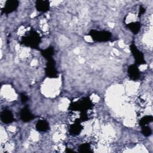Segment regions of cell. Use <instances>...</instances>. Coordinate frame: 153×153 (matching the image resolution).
I'll use <instances>...</instances> for the list:
<instances>
[{
	"label": "cell",
	"instance_id": "obj_1",
	"mask_svg": "<svg viewBox=\"0 0 153 153\" xmlns=\"http://www.w3.org/2000/svg\"><path fill=\"white\" fill-rule=\"evenodd\" d=\"M90 35L92 39L98 42H106L111 39V34L110 32L105 30H91Z\"/></svg>",
	"mask_w": 153,
	"mask_h": 153
},
{
	"label": "cell",
	"instance_id": "obj_2",
	"mask_svg": "<svg viewBox=\"0 0 153 153\" xmlns=\"http://www.w3.org/2000/svg\"><path fill=\"white\" fill-rule=\"evenodd\" d=\"M130 50L134 57L136 63L137 65H142L145 63V59L143 54L137 48V47L132 44L130 45Z\"/></svg>",
	"mask_w": 153,
	"mask_h": 153
},
{
	"label": "cell",
	"instance_id": "obj_3",
	"mask_svg": "<svg viewBox=\"0 0 153 153\" xmlns=\"http://www.w3.org/2000/svg\"><path fill=\"white\" fill-rule=\"evenodd\" d=\"M39 36L35 32H31L24 39V43L26 44L28 46L34 47L36 46L39 42Z\"/></svg>",
	"mask_w": 153,
	"mask_h": 153
},
{
	"label": "cell",
	"instance_id": "obj_4",
	"mask_svg": "<svg viewBox=\"0 0 153 153\" xmlns=\"http://www.w3.org/2000/svg\"><path fill=\"white\" fill-rule=\"evenodd\" d=\"M48 62L47 63V66L45 68V73L48 77L54 78L57 75V71L55 68V62L53 59H48Z\"/></svg>",
	"mask_w": 153,
	"mask_h": 153
},
{
	"label": "cell",
	"instance_id": "obj_5",
	"mask_svg": "<svg viewBox=\"0 0 153 153\" xmlns=\"http://www.w3.org/2000/svg\"><path fill=\"white\" fill-rule=\"evenodd\" d=\"M19 5V1L16 0H9L6 1L4 7L3 8V11L5 14L11 13L14 11Z\"/></svg>",
	"mask_w": 153,
	"mask_h": 153
},
{
	"label": "cell",
	"instance_id": "obj_6",
	"mask_svg": "<svg viewBox=\"0 0 153 153\" xmlns=\"http://www.w3.org/2000/svg\"><path fill=\"white\" fill-rule=\"evenodd\" d=\"M128 74L129 77L133 80L137 79L140 76V72L139 68L136 65H131L128 68Z\"/></svg>",
	"mask_w": 153,
	"mask_h": 153
},
{
	"label": "cell",
	"instance_id": "obj_7",
	"mask_svg": "<svg viewBox=\"0 0 153 153\" xmlns=\"http://www.w3.org/2000/svg\"><path fill=\"white\" fill-rule=\"evenodd\" d=\"M36 8L41 12H46L50 8V2L48 1L39 0L36 2Z\"/></svg>",
	"mask_w": 153,
	"mask_h": 153
},
{
	"label": "cell",
	"instance_id": "obj_8",
	"mask_svg": "<svg viewBox=\"0 0 153 153\" xmlns=\"http://www.w3.org/2000/svg\"><path fill=\"white\" fill-rule=\"evenodd\" d=\"M20 117L23 121L28 122L34 118V115L27 108H24L20 112Z\"/></svg>",
	"mask_w": 153,
	"mask_h": 153
},
{
	"label": "cell",
	"instance_id": "obj_9",
	"mask_svg": "<svg viewBox=\"0 0 153 153\" xmlns=\"http://www.w3.org/2000/svg\"><path fill=\"white\" fill-rule=\"evenodd\" d=\"M1 121L6 124L10 123L13 121V115L10 111L4 110L1 112Z\"/></svg>",
	"mask_w": 153,
	"mask_h": 153
},
{
	"label": "cell",
	"instance_id": "obj_10",
	"mask_svg": "<svg viewBox=\"0 0 153 153\" xmlns=\"http://www.w3.org/2000/svg\"><path fill=\"white\" fill-rule=\"evenodd\" d=\"M36 128L39 131H45L48 128V123L45 120H39L36 124Z\"/></svg>",
	"mask_w": 153,
	"mask_h": 153
},
{
	"label": "cell",
	"instance_id": "obj_11",
	"mask_svg": "<svg viewBox=\"0 0 153 153\" xmlns=\"http://www.w3.org/2000/svg\"><path fill=\"white\" fill-rule=\"evenodd\" d=\"M128 28L134 33H137L140 28V25L139 22H132L127 25Z\"/></svg>",
	"mask_w": 153,
	"mask_h": 153
},
{
	"label": "cell",
	"instance_id": "obj_12",
	"mask_svg": "<svg viewBox=\"0 0 153 153\" xmlns=\"http://www.w3.org/2000/svg\"><path fill=\"white\" fill-rule=\"evenodd\" d=\"M81 128H82V127L79 124L75 123V124H73L72 126H71L69 130H70V132L71 134L76 135V134H79L81 132Z\"/></svg>",
	"mask_w": 153,
	"mask_h": 153
},
{
	"label": "cell",
	"instance_id": "obj_13",
	"mask_svg": "<svg viewBox=\"0 0 153 153\" xmlns=\"http://www.w3.org/2000/svg\"><path fill=\"white\" fill-rule=\"evenodd\" d=\"M152 119H153V118H152V115H146V116H144L140 120L139 124L142 127L144 126H146L147 124H148L149 123H150L152 121Z\"/></svg>",
	"mask_w": 153,
	"mask_h": 153
},
{
	"label": "cell",
	"instance_id": "obj_14",
	"mask_svg": "<svg viewBox=\"0 0 153 153\" xmlns=\"http://www.w3.org/2000/svg\"><path fill=\"white\" fill-rule=\"evenodd\" d=\"M42 54L47 59H51V57H52V56L54 54V50H53V48L52 47L47 48V49L43 50Z\"/></svg>",
	"mask_w": 153,
	"mask_h": 153
},
{
	"label": "cell",
	"instance_id": "obj_15",
	"mask_svg": "<svg viewBox=\"0 0 153 153\" xmlns=\"http://www.w3.org/2000/svg\"><path fill=\"white\" fill-rule=\"evenodd\" d=\"M142 132L144 136H149L151 134L152 130H151V128L146 125V126H144L142 127Z\"/></svg>",
	"mask_w": 153,
	"mask_h": 153
},
{
	"label": "cell",
	"instance_id": "obj_16",
	"mask_svg": "<svg viewBox=\"0 0 153 153\" xmlns=\"http://www.w3.org/2000/svg\"><path fill=\"white\" fill-rule=\"evenodd\" d=\"M80 149L81 151L82 152H87L89 151H88V148H89V145L87 143H85V144H82V145H81L80 146Z\"/></svg>",
	"mask_w": 153,
	"mask_h": 153
},
{
	"label": "cell",
	"instance_id": "obj_17",
	"mask_svg": "<svg viewBox=\"0 0 153 153\" xmlns=\"http://www.w3.org/2000/svg\"><path fill=\"white\" fill-rule=\"evenodd\" d=\"M21 100H22V102L23 103H25L27 101V97L26 95L25 94H22L21 96Z\"/></svg>",
	"mask_w": 153,
	"mask_h": 153
},
{
	"label": "cell",
	"instance_id": "obj_18",
	"mask_svg": "<svg viewBox=\"0 0 153 153\" xmlns=\"http://www.w3.org/2000/svg\"><path fill=\"white\" fill-rule=\"evenodd\" d=\"M145 8H144L143 7H140V10H139V16L141 15V14H142L145 12Z\"/></svg>",
	"mask_w": 153,
	"mask_h": 153
}]
</instances>
